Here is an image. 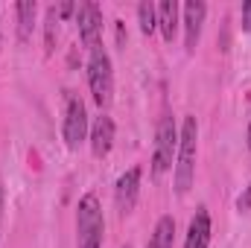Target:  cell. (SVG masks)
<instances>
[{"instance_id": "cell-18", "label": "cell", "mask_w": 251, "mask_h": 248, "mask_svg": "<svg viewBox=\"0 0 251 248\" xmlns=\"http://www.w3.org/2000/svg\"><path fill=\"white\" fill-rule=\"evenodd\" d=\"M3 207H6V190H3V178H0V225H3Z\"/></svg>"}, {"instance_id": "cell-19", "label": "cell", "mask_w": 251, "mask_h": 248, "mask_svg": "<svg viewBox=\"0 0 251 248\" xmlns=\"http://www.w3.org/2000/svg\"><path fill=\"white\" fill-rule=\"evenodd\" d=\"M246 140H249V149H251V120H249V134H246Z\"/></svg>"}, {"instance_id": "cell-12", "label": "cell", "mask_w": 251, "mask_h": 248, "mask_svg": "<svg viewBox=\"0 0 251 248\" xmlns=\"http://www.w3.org/2000/svg\"><path fill=\"white\" fill-rule=\"evenodd\" d=\"M15 15H18V41L26 44L32 38V26H35V15H38V3L35 0H24L15 6Z\"/></svg>"}, {"instance_id": "cell-16", "label": "cell", "mask_w": 251, "mask_h": 248, "mask_svg": "<svg viewBox=\"0 0 251 248\" xmlns=\"http://www.w3.org/2000/svg\"><path fill=\"white\" fill-rule=\"evenodd\" d=\"M237 210H240V213H249L251 210V184L243 187V193L237 196Z\"/></svg>"}, {"instance_id": "cell-5", "label": "cell", "mask_w": 251, "mask_h": 248, "mask_svg": "<svg viewBox=\"0 0 251 248\" xmlns=\"http://www.w3.org/2000/svg\"><path fill=\"white\" fill-rule=\"evenodd\" d=\"M88 131H91V125H88V111H85L82 97L67 94L64 97V123H62V134H64L67 149H79L88 140Z\"/></svg>"}, {"instance_id": "cell-13", "label": "cell", "mask_w": 251, "mask_h": 248, "mask_svg": "<svg viewBox=\"0 0 251 248\" xmlns=\"http://www.w3.org/2000/svg\"><path fill=\"white\" fill-rule=\"evenodd\" d=\"M173 243H176V219L173 216H161L146 248H173Z\"/></svg>"}, {"instance_id": "cell-10", "label": "cell", "mask_w": 251, "mask_h": 248, "mask_svg": "<svg viewBox=\"0 0 251 248\" xmlns=\"http://www.w3.org/2000/svg\"><path fill=\"white\" fill-rule=\"evenodd\" d=\"M88 140H91L94 158H105L114 146V120L108 114H100L91 125V131H88Z\"/></svg>"}, {"instance_id": "cell-4", "label": "cell", "mask_w": 251, "mask_h": 248, "mask_svg": "<svg viewBox=\"0 0 251 248\" xmlns=\"http://www.w3.org/2000/svg\"><path fill=\"white\" fill-rule=\"evenodd\" d=\"M178 152V128L173 114H164L155 128V149H152V175H164L173 167V155Z\"/></svg>"}, {"instance_id": "cell-14", "label": "cell", "mask_w": 251, "mask_h": 248, "mask_svg": "<svg viewBox=\"0 0 251 248\" xmlns=\"http://www.w3.org/2000/svg\"><path fill=\"white\" fill-rule=\"evenodd\" d=\"M59 21H62V12L59 6H47V18H44V44H47V53L56 50V38H59Z\"/></svg>"}, {"instance_id": "cell-11", "label": "cell", "mask_w": 251, "mask_h": 248, "mask_svg": "<svg viewBox=\"0 0 251 248\" xmlns=\"http://www.w3.org/2000/svg\"><path fill=\"white\" fill-rule=\"evenodd\" d=\"M155 12H158V29L164 35V41L173 44L178 35V24H181V6L176 0H161L155 6Z\"/></svg>"}, {"instance_id": "cell-6", "label": "cell", "mask_w": 251, "mask_h": 248, "mask_svg": "<svg viewBox=\"0 0 251 248\" xmlns=\"http://www.w3.org/2000/svg\"><path fill=\"white\" fill-rule=\"evenodd\" d=\"M73 18H76V29H79V38H82L85 50L91 53V50L102 47V9L97 3L85 0V3L76 6Z\"/></svg>"}, {"instance_id": "cell-9", "label": "cell", "mask_w": 251, "mask_h": 248, "mask_svg": "<svg viewBox=\"0 0 251 248\" xmlns=\"http://www.w3.org/2000/svg\"><path fill=\"white\" fill-rule=\"evenodd\" d=\"M210 234H213V222H210V210L201 204L196 207V213L190 216L187 225V240H184V248H207L210 246Z\"/></svg>"}, {"instance_id": "cell-1", "label": "cell", "mask_w": 251, "mask_h": 248, "mask_svg": "<svg viewBox=\"0 0 251 248\" xmlns=\"http://www.w3.org/2000/svg\"><path fill=\"white\" fill-rule=\"evenodd\" d=\"M196 152H199V123L196 117H184L178 131V152H176V170H173V184L178 196H187L196 181Z\"/></svg>"}, {"instance_id": "cell-2", "label": "cell", "mask_w": 251, "mask_h": 248, "mask_svg": "<svg viewBox=\"0 0 251 248\" xmlns=\"http://www.w3.org/2000/svg\"><path fill=\"white\" fill-rule=\"evenodd\" d=\"M105 219L102 204L94 193H85L76 204V248H102Z\"/></svg>"}, {"instance_id": "cell-17", "label": "cell", "mask_w": 251, "mask_h": 248, "mask_svg": "<svg viewBox=\"0 0 251 248\" xmlns=\"http://www.w3.org/2000/svg\"><path fill=\"white\" fill-rule=\"evenodd\" d=\"M243 29L251 32V0L249 3H243Z\"/></svg>"}, {"instance_id": "cell-3", "label": "cell", "mask_w": 251, "mask_h": 248, "mask_svg": "<svg viewBox=\"0 0 251 248\" xmlns=\"http://www.w3.org/2000/svg\"><path fill=\"white\" fill-rule=\"evenodd\" d=\"M88 88H91L94 102L105 111L114 99V67H111V56L105 53V47H97L88 56Z\"/></svg>"}, {"instance_id": "cell-8", "label": "cell", "mask_w": 251, "mask_h": 248, "mask_svg": "<svg viewBox=\"0 0 251 248\" xmlns=\"http://www.w3.org/2000/svg\"><path fill=\"white\" fill-rule=\"evenodd\" d=\"M181 24H184V47L187 53H196L199 41H201V29H204V18H207V6L201 0H187L181 6Z\"/></svg>"}, {"instance_id": "cell-15", "label": "cell", "mask_w": 251, "mask_h": 248, "mask_svg": "<svg viewBox=\"0 0 251 248\" xmlns=\"http://www.w3.org/2000/svg\"><path fill=\"white\" fill-rule=\"evenodd\" d=\"M137 21H140V32H143V35H152V32L158 29L155 3H140V6H137Z\"/></svg>"}, {"instance_id": "cell-7", "label": "cell", "mask_w": 251, "mask_h": 248, "mask_svg": "<svg viewBox=\"0 0 251 248\" xmlns=\"http://www.w3.org/2000/svg\"><path fill=\"white\" fill-rule=\"evenodd\" d=\"M140 178H143V170L140 167H131L126 170L123 175L117 178L114 184V204H117V213L128 216L137 204V196H140Z\"/></svg>"}]
</instances>
